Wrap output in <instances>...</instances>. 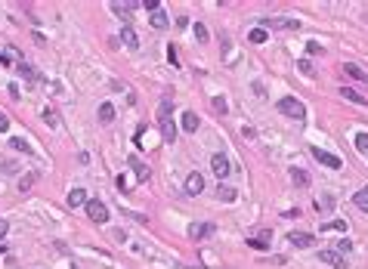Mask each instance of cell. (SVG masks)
<instances>
[{
    "mask_svg": "<svg viewBox=\"0 0 368 269\" xmlns=\"http://www.w3.org/2000/svg\"><path fill=\"white\" fill-rule=\"evenodd\" d=\"M121 38H124V44L130 47V50H139V38H136V31H133L130 25H124V28H121Z\"/></svg>",
    "mask_w": 368,
    "mask_h": 269,
    "instance_id": "15",
    "label": "cell"
},
{
    "mask_svg": "<svg viewBox=\"0 0 368 269\" xmlns=\"http://www.w3.org/2000/svg\"><path fill=\"white\" fill-rule=\"evenodd\" d=\"M266 28H285V31H297L300 22L297 19H285V16H269V19H263Z\"/></svg>",
    "mask_w": 368,
    "mask_h": 269,
    "instance_id": "6",
    "label": "cell"
},
{
    "mask_svg": "<svg viewBox=\"0 0 368 269\" xmlns=\"http://www.w3.org/2000/svg\"><path fill=\"white\" fill-rule=\"evenodd\" d=\"M337 204H334V195H325L322 201H316V213H331Z\"/></svg>",
    "mask_w": 368,
    "mask_h": 269,
    "instance_id": "19",
    "label": "cell"
},
{
    "mask_svg": "<svg viewBox=\"0 0 368 269\" xmlns=\"http://www.w3.org/2000/svg\"><path fill=\"white\" fill-rule=\"evenodd\" d=\"M158 127H161L164 142H176V124H173V105L170 102H161V109H158Z\"/></svg>",
    "mask_w": 368,
    "mask_h": 269,
    "instance_id": "1",
    "label": "cell"
},
{
    "mask_svg": "<svg viewBox=\"0 0 368 269\" xmlns=\"http://www.w3.org/2000/svg\"><path fill=\"white\" fill-rule=\"evenodd\" d=\"M7 130H10V118L0 112V133H7Z\"/></svg>",
    "mask_w": 368,
    "mask_h": 269,
    "instance_id": "38",
    "label": "cell"
},
{
    "mask_svg": "<svg viewBox=\"0 0 368 269\" xmlns=\"http://www.w3.org/2000/svg\"><path fill=\"white\" fill-rule=\"evenodd\" d=\"M87 201H90V198H87L84 189H71V192H68V207H87Z\"/></svg>",
    "mask_w": 368,
    "mask_h": 269,
    "instance_id": "12",
    "label": "cell"
},
{
    "mask_svg": "<svg viewBox=\"0 0 368 269\" xmlns=\"http://www.w3.org/2000/svg\"><path fill=\"white\" fill-rule=\"evenodd\" d=\"M87 217L93 220V223H99V226H105L108 223V207L93 198V201H87Z\"/></svg>",
    "mask_w": 368,
    "mask_h": 269,
    "instance_id": "4",
    "label": "cell"
},
{
    "mask_svg": "<svg viewBox=\"0 0 368 269\" xmlns=\"http://www.w3.org/2000/svg\"><path fill=\"white\" fill-rule=\"evenodd\" d=\"M349 226H346V220H334V223H325L319 232H346Z\"/></svg>",
    "mask_w": 368,
    "mask_h": 269,
    "instance_id": "27",
    "label": "cell"
},
{
    "mask_svg": "<svg viewBox=\"0 0 368 269\" xmlns=\"http://www.w3.org/2000/svg\"><path fill=\"white\" fill-rule=\"evenodd\" d=\"M235 195H238V192H235L232 186H217V198H220V201H235Z\"/></svg>",
    "mask_w": 368,
    "mask_h": 269,
    "instance_id": "23",
    "label": "cell"
},
{
    "mask_svg": "<svg viewBox=\"0 0 368 269\" xmlns=\"http://www.w3.org/2000/svg\"><path fill=\"white\" fill-rule=\"evenodd\" d=\"M44 121L50 124V127H56V130H62V121H59V115H56V109H50V105H47V109H44Z\"/></svg>",
    "mask_w": 368,
    "mask_h": 269,
    "instance_id": "20",
    "label": "cell"
},
{
    "mask_svg": "<svg viewBox=\"0 0 368 269\" xmlns=\"http://www.w3.org/2000/svg\"><path fill=\"white\" fill-rule=\"evenodd\" d=\"M297 68L303 71L306 78H312V75H316V68H312V62H309V59H300V62H297Z\"/></svg>",
    "mask_w": 368,
    "mask_h": 269,
    "instance_id": "31",
    "label": "cell"
},
{
    "mask_svg": "<svg viewBox=\"0 0 368 269\" xmlns=\"http://www.w3.org/2000/svg\"><path fill=\"white\" fill-rule=\"evenodd\" d=\"M288 244L291 247H312L316 238H312L309 232H288Z\"/></svg>",
    "mask_w": 368,
    "mask_h": 269,
    "instance_id": "8",
    "label": "cell"
},
{
    "mask_svg": "<svg viewBox=\"0 0 368 269\" xmlns=\"http://www.w3.org/2000/svg\"><path fill=\"white\" fill-rule=\"evenodd\" d=\"M34 179H38V173H28V176H22V179H19V192H28Z\"/></svg>",
    "mask_w": 368,
    "mask_h": 269,
    "instance_id": "30",
    "label": "cell"
},
{
    "mask_svg": "<svg viewBox=\"0 0 368 269\" xmlns=\"http://www.w3.org/2000/svg\"><path fill=\"white\" fill-rule=\"evenodd\" d=\"M356 149L362 155H368V133H356Z\"/></svg>",
    "mask_w": 368,
    "mask_h": 269,
    "instance_id": "29",
    "label": "cell"
},
{
    "mask_svg": "<svg viewBox=\"0 0 368 269\" xmlns=\"http://www.w3.org/2000/svg\"><path fill=\"white\" fill-rule=\"evenodd\" d=\"M353 204H356L359 210H368V186H365V189H359V192L353 195Z\"/></svg>",
    "mask_w": 368,
    "mask_h": 269,
    "instance_id": "24",
    "label": "cell"
},
{
    "mask_svg": "<svg viewBox=\"0 0 368 269\" xmlns=\"http://www.w3.org/2000/svg\"><path fill=\"white\" fill-rule=\"evenodd\" d=\"M167 25H170V19H167V13H164V10L152 13V28H167Z\"/></svg>",
    "mask_w": 368,
    "mask_h": 269,
    "instance_id": "25",
    "label": "cell"
},
{
    "mask_svg": "<svg viewBox=\"0 0 368 269\" xmlns=\"http://www.w3.org/2000/svg\"><path fill=\"white\" fill-rule=\"evenodd\" d=\"M99 121H102V124H112V121H115V105H112V102H102V105H99Z\"/></svg>",
    "mask_w": 368,
    "mask_h": 269,
    "instance_id": "18",
    "label": "cell"
},
{
    "mask_svg": "<svg viewBox=\"0 0 368 269\" xmlns=\"http://www.w3.org/2000/svg\"><path fill=\"white\" fill-rule=\"evenodd\" d=\"M343 75L356 78V81H362V84L368 87V71H362V68H359V65H353V62H346V65H343Z\"/></svg>",
    "mask_w": 368,
    "mask_h": 269,
    "instance_id": "13",
    "label": "cell"
},
{
    "mask_svg": "<svg viewBox=\"0 0 368 269\" xmlns=\"http://www.w3.org/2000/svg\"><path fill=\"white\" fill-rule=\"evenodd\" d=\"M192 31H195V38H198L201 44H208V28L201 25V22H195V28H192Z\"/></svg>",
    "mask_w": 368,
    "mask_h": 269,
    "instance_id": "32",
    "label": "cell"
},
{
    "mask_svg": "<svg viewBox=\"0 0 368 269\" xmlns=\"http://www.w3.org/2000/svg\"><path fill=\"white\" fill-rule=\"evenodd\" d=\"M130 167L136 170V176H139V183H145V179H149V176H152V170H149V167H145V164H142V161H139L136 155H130Z\"/></svg>",
    "mask_w": 368,
    "mask_h": 269,
    "instance_id": "14",
    "label": "cell"
},
{
    "mask_svg": "<svg viewBox=\"0 0 368 269\" xmlns=\"http://www.w3.org/2000/svg\"><path fill=\"white\" fill-rule=\"evenodd\" d=\"M139 7H145L149 13H158V10H161V0H142Z\"/></svg>",
    "mask_w": 368,
    "mask_h": 269,
    "instance_id": "34",
    "label": "cell"
},
{
    "mask_svg": "<svg viewBox=\"0 0 368 269\" xmlns=\"http://www.w3.org/2000/svg\"><path fill=\"white\" fill-rule=\"evenodd\" d=\"M182 130H189V133L198 130V115H195V112H186V115H182Z\"/></svg>",
    "mask_w": 368,
    "mask_h": 269,
    "instance_id": "22",
    "label": "cell"
},
{
    "mask_svg": "<svg viewBox=\"0 0 368 269\" xmlns=\"http://www.w3.org/2000/svg\"><path fill=\"white\" fill-rule=\"evenodd\" d=\"M319 260L328 263V266H334V269H349V263L337 254V250H319Z\"/></svg>",
    "mask_w": 368,
    "mask_h": 269,
    "instance_id": "7",
    "label": "cell"
},
{
    "mask_svg": "<svg viewBox=\"0 0 368 269\" xmlns=\"http://www.w3.org/2000/svg\"><path fill=\"white\" fill-rule=\"evenodd\" d=\"M340 96H343V99H349V102H356V105H368V99H365L362 93H356L353 87H340Z\"/></svg>",
    "mask_w": 368,
    "mask_h": 269,
    "instance_id": "17",
    "label": "cell"
},
{
    "mask_svg": "<svg viewBox=\"0 0 368 269\" xmlns=\"http://www.w3.org/2000/svg\"><path fill=\"white\" fill-rule=\"evenodd\" d=\"M16 68H19V75H22V78H28L31 84H41V81H44V78H41V71H38V68H31L28 62H16Z\"/></svg>",
    "mask_w": 368,
    "mask_h": 269,
    "instance_id": "11",
    "label": "cell"
},
{
    "mask_svg": "<svg viewBox=\"0 0 368 269\" xmlns=\"http://www.w3.org/2000/svg\"><path fill=\"white\" fill-rule=\"evenodd\" d=\"M0 254H7V247H4V244H0Z\"/></svg>",
    "mask_w": 368,
    "mask_h": 269,
    "instance_id": "40",
    "label": "cell"
},
{
    "mask_svg": "<svg viewBox=\"0 0 368 269\" xmlns=\"http://www.w3.org/2000/svg\"><path fill=\"white\" fill-rule=\"evenodd\" d=\"M71 269H75V266H71Z\"/></svg>",
    "mask_w": 368,
    "mask_h": 269,
    "instance_id": "41",
    "label": "cell"
},
{
    "mask_svg": "<svg viewBox=\"0 0 368 269\" xmlns=\"http://www.w3.org/2000/svg\"><path fill=\"white\" fill-rule=\"evenodd\" d=\"M10 149H13V152H22V155H31V146H28L22 136H13V139H10Z\"/></svg>",
    "mask_w": 368,
    "mask_h": 269,
    "instance_id": "21",
    "label": "cell"
},
{
    "mask_svg": "<svg viewBox=\"0 0 368 269\" xmlns=\"http://www.w3.org/2000/svg\"><path fill=\"white\" fill-rule=\"evenodd\" d=\"M306 53H312V56H322V47H319L316 41H309V44H306Z\"/></svg>",
    "mask_w": 368,
    "mask_h": 269,
    "instance_id": "35",
    "label": "cell"
},
{
    "mask_svg": "<svg viewBox=\"0 0 368 269\" xmlns=\"http://www.w3.org/2000/svg\"><path fill=\"white\" fill-rule=\"evenodd\" d=\"M7 232H10V223H7V220H0V238H4Z\"/></svg>",
    "mask_w": 368,
    "mask_h": 269,
    "instance_id": "39",
    "label": "cell"
},
{
    "mask_svg": "<svg viewBox=\"0 0 368 269\" xmlns=\"http://www.w3.org/2000/svg\"><path fill=\"white\" fill-rule=\"evenodd\" d=\"M291 179H294V186H297V189H306L309 186V173L300 170V167H291Z\"/></svg>",
    "mask_w": 368,
    "mask_h": 269,
    "instance_id": "16",
    "label": "cell"
},
{
    "mask_svg": "<svg viewBox=\"0 0 368 269\" xmlns=\"http://www.w3.org/2000/svg\"><path fill=\"white\" fill-rule=\"evenodd\" d=\"M309 155H312V158H316V161H319V164H325L328 170H340V164H343V161H340L337 155H331V152H325V149H316V146H312V149H309Z\"/></svg>",
    "mask_w": 368,
    "mask_h": 269,
    "instance_id": "3",
    "label": "cell"
},
{
    "mask_svg": "<svg viewBox=\"0 0 368 269\" xmlns=\"http://www.w3.org/2000/svg\"><path fill=\"white\" fill-rule=\"evenodd\" d=\"M349 250H353V241H346V238H343V241L337 244V254H349Z\"/></svg>",
    "mask_w": 368,
    "mask_h": 269,
    "instance_id": "36",
    "label": "cell"
},
{
    "mask_svg": "<svg viewBox=\"0 0 368 269\" xmlns=\"http://www.w3.org/2000/svg\"><path fill=\"white\" fill-rule=\"evenodd\" d=\"M130 7L133 4H112V13L115 16H127V13H130Z\"/></svg>",
    "mask_w": 368,
    "mask_h": 269,
    "instance_id": "33",
    "label": "cell"
},
{
    "mask_svg": "<svg viewBox=\"0 0 368 269\" xmlns=\"http://www.w3.org/2000/svg\"><path fill=\"white\" fill-rule=\"evenodd\" d=\"M167 59H170V65H179V56H176V47H167Z\"/></svg>",
    "mask_w": 368,
    "mask_h": 269,
    "instance_id": "37",
    "label": "cell"
},
{
    "mask_svg": "<svg viewBox=\"0 0 368 269\" xmlns=\"http://www.w3.org/2000/svg\"><path fill=\"white\" fill-rule=\"evenodd\" d=\"M211 105H214V112H217V115H226V112H229V105H226V99H223V96H214V99H211Z\"/></svg>",
    "mask_w": 368,
    "mask_h": 269,
    "instance_id": "28",
    "label": "cell"
},
{
    "mask_svg": "<svg viewBox=\"0 0 368 269\" xmlns=\"http://www.w3.org/2000/svg\"><path fill=\"white\" fill-rule=\"evenodd\" d=\"M266 38H269V31H266V28H254V31L248 34V41H251V44H266Z\"/></svg>",
    "mask_w": 368,
    "mask_h": 269,
    "instance_id": "26",
    "label": "cell"
},
{
    "mask_svg": "<svg viewBox=\"0 0 368 269\" xmlns=\"http://www.w3.org/2000/svg\"><path fill=\"white\" fill-rule=\"evenodd\" d=\"M211 170H214V176H217V179H226V176H229V158H226L223 152L211 155Z\"/></svg>",
    "mask_w": 368,
    "mask_h": 269,
    "instance_id": "5",
    "label": "cell"
},
{
    "mask_svg": "<svg viewBox=\"0 0 368 269\" xmlns=\"http://www.w3.org/2000/svg\"><path fill=\"white\" fill-rule=\"evenodd\" d=\"M279 112H282L285 118L303 121V118H306V105H303L300 99H294V96H285V99H279Z\"/></svg>",
    "mask_w": 368,
    "mask_h": 269,
    "instance_id": "2",
    "label": "cell"
},
{
    "mask_svg": "<svg viewBox=\"0 0 368 269\" xmlns=\"http://www.w3.org/2000/svg\"><path fill=\"white\" fill-rule=\"evenodd\" d=\"M214 229H217L214 223H195V226L189 229V238H192V241H201V238H211V235H214Z\"/></svg>",
    "mask_w": 368,
    "mask_h": 269,
    "instance_id": "9",
    "label": "cell"
},
{
    "mask_svg": "<svg viewBox=\"0 0 368 269\" xmlns=\"http://www.w3.org/2000/svg\"><path fill=\"white\" fill-rule=\"evenodd\" d=\"M186 192H189V195H201V192H205V176H201L198 170H192V173L186 176Z\"/></svg>",
    "mask_w": 368,
    "mask_h": 269,
    "instance_id": "10",
    "label": "cell"
}]
</instances>
